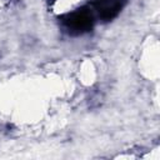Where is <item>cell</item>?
I'll return each mask as SVG.
<instances>
[{"mask_svg": "<svg viewBox=\"0 0 160 160\" xmlns=\"http://www.w3.org/2000/svg\"><path fill=\"white\" fill-rule=\"evenodd\" d=\"M61 22L71 35H81L88 32L94 26V14L92 11L84 6L72 12H69L61 18Z\"/></svg>", "mask_w": 160, "mask_h": 160, "instance_id": "1", "label": "cell"}, {"mask_svg": "<svg viewBox=\"0 0 160 160\" xmlns=\"http://www.w3.org/2000/svg\"><path fill=\"white\" fill-rule=\"evenodd\" d=\"M128 0H94V8L104 21H110L118 16Z\"/></svg>", "mask_w": 160, "mask_h": 160, "instance_id": "2", "label": "cell"}]
</instances>
